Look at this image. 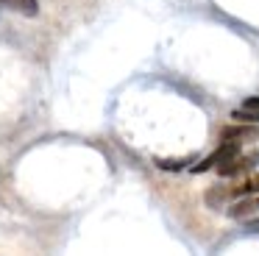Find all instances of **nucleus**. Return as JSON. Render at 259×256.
Returning a JSON list of instances; mask_svg holds the SVG:
<instances>
[{
    "mask_svg": "<svg viewBox=\"0 0 259 256\" xmlns=\"http://www.w3.org/2000/svg\"><path fill=\"white\" fill-rule=\"evenodd\" d=\"M240 153V148H237V142H223L218 150H214L209 159H203L201 164H195L192 167V173H203V170H209V167H214V164H223V161H229V159H234V156Z\"/></svg>",
    "mask_w": 259,
    "mask_h": 256,
    "instance_id": "nucleus-1",
    "label": "nucleus"
},
{
    "mask_svg": "<svg viewBox=\"0 0 259 256\" xmlns=\"http://www.w3.org/2000/svg\"><path fill=\"white\" fill-rule=\"evenodd\" d=\"M256 128H223V139H240V137H256Z\"/></svg>",
    "mask_w": 259,
    "mask_h": 256,
    "instance_id": "nucleus-4",
    "label": "nucleus"
},
{
    "mask_svg": "<svg viewBox=\"0 0 259 256\" xmlns=\"http://www.w3.org/2000/svg\"><path fill=\"white\" fill-rule=\"evenodd\" d=\"M234 120L240 122H259V98H248L242 109L234 111Z\"/></svg>",
    "mask_w": 259,
    "mask_h": 256,
    "instance_id": "nucleus-2",
    "label": "nucleus"
},
{
    "mask_svg": "<svg viewBox=\"0 0 259 256\" xmlns=\"http://www.w3.org/2000/svg\"><path fill=\"white\" fill-rule=\"evenodd\" d=\"M256 189H259V173L251 178V181H245V184H242V187H237L234 192L240 195V192H256Z\"/></svg>",
    "mask_w": 259,
    "mask_h": 256,
    "instance_id": "nucleus-5",
    "label": "nucleus"
},
{
    "mask_svg": "<svg viewBox=\"0 0 259 256\" xmlns=\"http://www.w3.org/2000/svg\"><path fill=\"white\" fill-rule=\"evenodd\" d=\"M251 209H253V203H251V200H242V203H237L234 209H231V217H242V215H248Z\"/></svg>",
    "mask_w": 259,
    "mask_h": 256,
    "instance_id": "nucleus-7",
    "label": "nucleus"
},
{
    "mask_svg": "<svg viewBox=\"0 0 259 256\" xmlns=\"http://www.w3.org/2000/svg\"><path fill=\"white\" fill-rule=\"evenodd\" d=\"M0 6H9V9L20 11V14H28V17H34L39 11L36 0H0Z\"/></svg>",
    "mask_w": 259,
    "mask_h": 256,
    "instance_id": "nucleus-3",
    "label": "nucleus"
},
{
    "mask_svg": "<svg viewBox=\"0 0 259 256\" xmlns=\"http://www.w3.org/2000/svg\"><path fill=\"white\" fill-rule=\"evenodd\" d=\"M156 164L162 167V170H181V167H184L187 161H181V159H176V161H170V159H159Z\"/></svg>",
    "mask_w": 259,
    "mask_h": 256,
    "instance_id": "nucleus-6",
    "label": "nucleus"
}]
</instances>
